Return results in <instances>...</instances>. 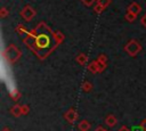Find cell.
Returning <instances> with one entry per match:
<instances>
[{
  "mask_svg": "<svg viewBox=\"0 0 146 131\" xmlns=\"http://www.w3.org/2000/svg\"><path fill=\"white\" fill-rule=\"evenodd\" d=\"M97 60H99V62H103V63H107V57H106V55H104V54H100V55H98V57H97Z\"/></svg>",
  "mask_w": 146,
  "mask_h": 131,
  "instance_id": "cell-22",
  "label": "cell"
},
{
  "mask_svg": "<svg viewBox=\"0 0 146 131\" xmlns=\"http://www.w3.org/2000/svg\"><path fill=\"white\" fill-rule=\"evenodd\" d=\"M22 56V51L21 49L16 46V44H9L3 50H2V57L10 64L13 63H16Z\"/></svg>",
  "mask_w": 146,
  "mask_h": 131,
  "instance_id": "cell-2",
  "label": "cell"
},
{
  "mask_svg": "<svg viewBox=\"0 0 146 131\" xmlns=\"http://www.w3.org/2000/svg\"><path fill=\"white\" fill-rule=\"evenodd\" d=\"M124 50L130 57H135L141 51V44L137 40L132 39L124 46Z\"/></svg>",
  "mask_w": 146,
  "mask_h": 131,
  "instance_id": "cell-3",
  "label": "cell"
},
{
  "mask_svg": "<svg viewBox=\"0 0 146 131\" xmlns=\"http://www.w3.org/2000/svg\"><path fill=\"white\" fill-rule=\"evenodd\" d=\"M9 96H10V98L13 99V100H15V101H17L19 98H21V92L18 91V89H16V88H11L10 90H9Z\"/></svg>",
  "mask_w": 146,
  "mask_h": 131,
  "instance_id": "cell-12",
  "label": "cell"
},
{
  "mask_svg": "<svg viewBox=\"0 0 146 131\" xmlns=\"http://www.w3.org/2000/svg\"><path fill=\"white\" fill-rule=\"evenodd\" d=\"M10 113H11L14 116H16V117L21 116V115H22V105L15 104V105L10 108Z\"/></svg>",
  "mask_w": 146,
  "mask_h": 131,
  "instance_id": "cell-11",
  "label": "cell"
},
{
  "mask_svg": "<svg viewBox=\"0 0 146 131\" xmlns=\"http://www.w3.org/2000/svg\"><path fill=\"white\" fill-rule=\"evenodd\" d=\"M140 23H141V25H143V26H145V27H146V14H145V15L141 17Z\"/></svg>",
  "mask_w": 146,
  "mask_h": 131,
  "instance_id": "cell-25",
  "label": "cell"
},
{
  "mask_svg": "<svg viewBox=\"0 0 146 131\" xmlns=\"http://www.w3.org/2000/svg\"><path fill=\"white\" fill-rule=\"evenodd\" d=\"M139 126L141 128V130H143V131H146V118H144V120L140 122Z\"/></svg>",
  "mask_w": 146,
  "mask_h": 131,
  "instance_id": "cell-24",
  "label": "cell"
},
{
  "mask_svg": "<svg viewBox=\"0 0 146 131\" xmlns=\"http://www.w3.org/2000/svg\"><path fill=\"white\" fill-rule=\"evenodd\" d=\"M23 42L36 55L39 59L47 58L59 44L55 38V32L43 22L29 31L26 36L23 39Z\"/></svg>",
  "mask_w": 146,
  "mask_h": 131,
  "instance_id": "cell-1",
  "label": "cell"
},
{
  "mask_svg": "<svg viewBox=\"0 0 146 131\" xmlns=\"http://www.w3.org/2000/svg\"><path fill=\"white\" fill-rule=\"evenodd\" d=\"M90 123L87 121V120H82V121H80L79 122V124H78V129L80 130V131H89L90 130Z\"/></svg>",
  "mask_w": 146,
  "mask_h": 131,
  "instance_id": "cell-10",
  "label": "cell"
},
{
  "mask_svg": "<svg viewBox=\"0 0 146 131\" xmlns=\"http://www.w3.org/2000/svg\"><path fill=\"white\" fill-rule=\"evenodd\" d=\"M127 11H131V13L138 15V14L141 11V6H140L139 3H137V2H131V3L129 5Z\"/></svg>",
  "mask_w": 146,
  "mask_h": 131,
  "instance_id": "cell-6",
  "label": "cell"
},
{
  "mask_svg": "<svg viewBox=\"0 0 146 131\" xmlns=\"http://www.w3.org/2000/svg\"><path fill=\"white\" fill-rule=\"evenodd\" d=\"M8 15H9V10L6 7H1L0 8V17L1 18H6Z\"/></svg>",
  "mask_w": 146,
  "mask_h": 131,
  "instance_id": "cell-18",
  "label": "cell"
},
{
  "mask_svg": "<svg viewBox=\"0 0 146 131\" xmlns=\"http://www.w3.org/2000/svg\"><path fill=\"white\" fill-rule=\"evenodd\" d=\"M16 32H17L18 34H27V33H29L27 28H26L23 24H18V25L16 26Z\"/></svg>",
  "mask_w": 146,
  "mask_h": 131,
  "instance_id": "cell-15",
  "label": "cell"
},
{
  "mask_svg": "<svg viewBox=\"0 0 146 131\" xmlns=\"http://www.w3.org/2000/svg\"><path fill=\"white\" fill-rule=\"evenodd\" d=\"M55 38H56V40H57V42L60 44L63 41H64V39H65V35L60 32V31H55Z\"/></svg>",
  "mask_w": 146,
  "mask_h": 131,
  "instance_id": "cell-16",
  "label": "cell"
},
{
  "mask_svg": "<svg viewBox=\"0 0 146 131\" xmlns=\"http://www.w3.org/2000/svg\"><path fill=\"white\" fill-rule=\"evenodd\" d=\"M117 131H131V130H130V129H129L127 125H122V126H121V128H120Z\"/></svg>",
  "mask_w": 146,
  "mask_h": 131,
  "instance_id": "cell-26",
  "label": "cell"
},
{
  "mask_svg": "<svg viewBox=\"0 0 146 131\" xmlns=\"http://www.w3.org/2000/svg\"><path fill=\"white\" fill-rule=\"evenodd\" d=\"M133 131H143V130H141V128H140V126H138V128L133 129Z\"/></svg>",
  "mask_w": 146,
  "mask_h": 131,
  "instance_id": "cell-29",
  "label": "cell"
},
{
  "mask_svg": "<svg viewBox=\"0 0 146 131\" xmlns=\"http://www.w3.org/2000/svg\"><path fill=\"white\" fill-rule=\"evenodd\" d=\"M75 60L79 65L81 66H84V65H88V56L86 54H79L76 57H75Z\"/></svg>",
  "mask_w": 146,
  "mask_h": 131,
  "instance_id": "cell-8",
  "label": "cell"
},
{
  "mask_svg": "<svg viewBox=\"0 0 146 131\" xmlns=\"http://www.w3.org/2000/svg\"><path fill=\"white\" fill-rule=\"evenodd\" d=\"M87 69L92 73V74H96V73H99L98 72V65H97V60H92L90 63H88L87 65Z\"/></svg>",
  "mask_w": 146,
  "mask_h": 131,
  "instance_id": "cell-9",
  "label": "cell"
},
{
  "mask_svg": "<svg viewBox=\"0 0 146 131\" xmlns=\"http://www.w3.org/2000/svg\"><path fill=\"white\" fill-rule=\"evenodd\" d=\"M78 117H79V114H78V112H76L74 108L67 109V110L65 112V114H64V118H65L68 123H74V122L78 120Z\"/></svg>",
  "mask_w": 146,
  "mask_h": 131,
  "instance_id": "cell-5",
  "label": "cell"
},
{
  "mask_svg": "<svg viewBox=\"0 0 146 131\" xmlns=\"http://www.w3.org/2000/svg\"><path fill=\"white\" fill-rule=\"evenodd\" d=\"M106 131H108V130H106Z\"/></svg>",
  "mask_w": 146,
  "mask_h": 131,
  "instance_id": "cell-30",
  "label": "cell"
},
{
  "mask_svg": "<svg viewBox=\"0 0 146 131\" xmlns=\"http://www.w3.org/2000/svg\"><path fill=\"white\" fill-rule=\"evenodd\" d=\"M81 89H82L84 92H89V91H91V89H92V84H91V82H89V81H84V82L82 83V85H81Z\"/></svg>",
  "mask_w": 146,
  "mask_h": 131,
  "instance_id": "cell-14",
  "label": "cell"
},
{
  "mask_svg": "<svg viewBox=\"0 0 146 131\" xmlns=\"http://www.w3.org/2000/svg\"><path fill=\"white\" fill-rule=\"evenodd\" d=\"M97 3H98V5H100L103 8H106V7H108V6H110L111 0H97Z\"/></svg>",
  "mask_w": 146,
  "mask_h": 131,
  "instance_id": "cell-19",
  "label": "cell"
},
{
  "mask_svg": "<svg viewBox=\"0 0 146 131\" xmlns=\"http://www.w3.org/2000/svg\"><path fill=\"white\" fill-rule=\"evenodd\" d=\"M105 8H103L100 5H98V3H96L95 6H94V11L96 13V14H100L103 10H104Z\"/></svg>",
  "mask_w": 146,
  "mask_h": 131,
  "instance_id": "cell-20",
  "label": "cell"
},
{
  "mask_svg": "<svg viewBox=\"0 0 146 131\" xmlns=\"http://www.w3.org/2000/svg\"><path fill=\"white\" fill-rule=\"evenodd\" d=\"M95 131H106V129H105V128H103L102 125H99V126H97V128H96V130H95Z\"/></svg>",
  "mask_w": 146,
  "mask_h": 131,
  "instance_id": "cell-27",
  "label": "cell"
},
{
  "mask_svg": "<svg viewBox=\"0 0 146 131\" xmlns=\"http://www.w3.org/2000/svg\"><path fill=\"white\" fill-rule=\"evenodd\" d=\"M35 15H36L35 9H34L33 7H31L30 5L24 6V8L21 10V16H22L25 21H27V22L32 21V18H33Z\"/></svg>",
  "mask_w": 146,
  "mask_h": 131,
  "instance_id": "cell-4",
  "label": "cell"
},
{
  "mask_svg": "<svg viewBox=\"0 0 146 131\" xmlns=\"http://www.w3.org/2000/svg\"><path fill=\"white\" fill-rule=\"evenodd\" d=\"M1 131H11V130H10V129H9V128H8V126H3V128H2V130H1Z\"/></svg>",
  "mask_w": 146,
  "mask_h": 131,
  "instance_id": "cell-28",
  "label": "cell"
},
{
  "mask_svg": "<svg viewBox=\"0 0 146 131\" xmlns=\"http://www.w3.org/2000/svg\"><path fill=\"white\" fill-rule=\"evenodd\" d=\"M97 65H98V72L99 73L104 72L106 69V67H107V63H103V62H99V60H97Z\"/></svg>",
  "mask_w": 146,
  "mask_h": 131,
  "instance_id": "cell-17",
  "label": "cell"
},
{
  "mask_svg": "<svg viewBox=\"0 0 146 131\" xmlns=\"http://www.w3.org/2000/svg\"><path fill=\"white\" fill-rule=\"evenodd\" d=\"M29 112H30V107H29V105H26V104L22 105V115H27Z\"/></svg>",
  "mask_w": 146,
  "mask_h": 131,
  "instance_id": "cell-21",
  "label": "cell"
},
{
  "mask_svg": "<svg viewBox=\"0 0 146 131\" xmlns=\"http://www.w3.org/2000/svg\"><path fill=\"white\" fill-rule=\"evenodd\" d=\"M83 5H86V6H88V7H90V6H92L94 5V2L95 1H97V0H80Z\"/></svg>",
  "mask_w": 146,
  "mask_h": 131,
  "instance_id": "cell-23",
  "label": "cell"
},
{
  "mask_svg": "<svg viewBox=\"0 0 146 131\" xmlns=\"http://www.w3.org/2000/svg\"><path fill=\"white\" fill-rule=\"evenodd\" d=\"M136 18H137V15H136V14H133V13H131V11H127V13H125V15H124V19H125V21H128V22H130V23L135 22V21H136Z\"/></svg>",
  "mask_w": 146,
  "mask_h": 131,
  "instance_id": "cell-13",
  "label": "cell"
},
{
  "mask_svg": "<svg viewBox=\"0 0 146 131\" xmlns=\"http://www.w3.org/2000/svg\"><path fill=\"white\" fill-rule=\"evenodd\" d=\"M105 124L107 125V126H110V128H113L114 125H116V123H117V118L114 116V115H112V114H110V115H107L106 117H105Z\"/></svg>",
  "mask_w": 146,
  "mask_h": 131,
  "instance_id": "cell-7",
  "label": "cell"
}]
</instances>
